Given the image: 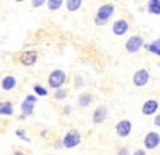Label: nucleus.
I'll use <instances>...</instances> for the list:
<instances>
[{"label": "nucleus", "instance_id": "nucleus-24", "mask_svg": "<svg viewBox=\"0 0 160 155\" xmlns=\"http://www.w3.org/2000/svg\"><path fill=\"white\" fill-rule=\"evenodd\" d=\"M117 155H130V153H128V149L123 147V149H120V150L117 152Z\"/></svg>", "mask_w": 160, "mask_h": 155}, {"label": "nucleus", "instance_id": "nucleus-27", "mask_svg": "<svg viewBox=\"0 0 160 155\" xmlns=\"http://www.w3.org/2000/svg\"><path fill=\"white\" fill-rule=\"evenodd\" d=\"M149 5H160V0H149Z\"/></svg>", "mask_w": 160, "mask_h": 155}, {"label": "nucleus", "instance_id": "nucleus-22", "mask_svg": "<svg viewBox=\"0 0 160 155\" xmlns=\"http://www.w3.org/2000/svg\"><path fill=\"white\" fill-rule=\"evenodd\" d=\"M149 13H152V15H160V5H149Z\"/></svg>", "mask_w": 160, "mask_h": 155}, {"label": "nucleus", "instance_id": "nucleus-3", "mask_svg": "<svg viewBox=\"0 0 160 155\" xmlns=\"http://www.w3.org/2000/svg\"><path fill=\"white\" fill-rule=\"evenodd\" d=\"M80 141H82L80 133L77 130H69L62 138V146L68 147V149H74V147H77L80 144Z\"/></svg>", "mask_w": 160, "mask_h": 155}, {"label": "nucleus", "instance_id": "nucleus-30", "mask_svg": "<svg viewBox=\"0 0 160 155\" xmlns=\"http://www.w3.org/2000/svg\"><path fill=\"white\" fill-rule=\"evenodd\" d=\"M15 155H26V153H22V152H19V150H16V152H15Z\"/></svg>", "mask_w": 160, "mask_h": 155}, {"label": "nucleus", "instance_id": "nucleus-29", "mask_svg": "<svg viewBox=\"0 0 160 155\" xmlns=\"http://www.w3.org/2000/svg\"><path fill=\"white\" fill-rule=\"evenodd\" d=\"M152 43H154L155 46H158V48H160V38H158V40H155V42H152Z\"/></svg>", "mask_w": 160, "mask_h": 155}, {"label": "nucleus", "instance_id": "nucleus-10", "mask_svg": "<svg viewBox=\"0 0 160 155\" xmlns=\"http://www.w3.org/2000/svg\"><path fill=\"white\" fill-rule=\"evenodd\" d=\"M128 29H130V26H128V22L125 19H117L112 24V32H114V35H118V37L125 35L128 32Z\"/></svg>", "mask_w": 160, "mask_h": 155}, {"label": "nucleus", "instance_id": "nucleus-25", "mask_svg": "<svg viewBox=\"0 0 160 155\" xmlns=\"http://www.w3.org/2000/svg\"><path fill=\"white\" fill-rule=\"evenodd\" d=\"M154 125L155 126H160V114H157V117L154 119Z\"/></svg>", "mask_w": 160, "mask_h": 155}, {"label": "nucleus", "instance_id": "nucleus-31", "mask_svg": "<svg viewBox=\"0 0 160 155\" xmlns=\"http://www.w3.org/2000/svg\"><path fill=\"white\" fill-rule=\"evenodd\" d=\"M15 2H18V3H21V2H24V0H15Z\"/></svg>", "mask_w": 160, "mask_h": 155}, {"label": "nucleus", "instance_id": "nucleus-14", "mask_svg": "<svg viewBox=\"0 0 160 155\" xmlns=\"http://www.w3.org/2000/svg\"><path fill=\"white\" fill-rule=\"evenodd\" d=\"M0 115H13V104L10 101H0Z\"/></svg>", "mask_w": 160, "mask_h": 155}, {"label": "nucleus", "instance_id": "nucleus-9", "mask_svg": "<svg viewBox=\"0 0 160 155\" xmlns=\"http://www.w3.org/2000/svg\"><path fill=\"white\" fill-rule=\"evenodd\" d=\"M115 131H117L118 138H127L131 133V122L130 120H120L115 125Z\"/></svg>", "mask_w": 160, "mask_h": 155}, {"label": "nucleus", "instance_id": "nucleus-4", "mask_svg": "<svg viewBox=\"0 0 160 155\" xmlns=\"http://www.w3.org/2000/svg\"><path fill=\"white\" fill-rule=\"evenodd\" d=\"M142 45H144V38L141 35H131L125 43V50L128 53H138L142 48Z\"/></svg>", "mask_w": 160, "mask_h": 155}, {"label": "nucleus", "instance_id": "nucleus-8", "mask_svg": "<svg viewBox=\"0 0 160 155\" xmlns=\"http://www.w3.org/2000/svg\"><path fill=\"white\" fill-rule=\"evenodd\" d=\"M158 144H160V134H158V133L149 131L148 134L144 136V147H146V149L152 150V149H155Z\"/></svg>", "mask_w": 160, "mask_h": 155}, {"label": "nucleus", "instance_id": "nucleus-23", "mask_svg": "<svg viewBox=\"0 0 160 155\" xmlns=\"http://www.w3.org/2000/svg\"><path fill=\"white\" fill-rule=\"evenodd\" d=\"M47 3V0H32V7L34 8H40L42 5H45Z\"/></svg>", "mask_w": 160, "mask_h": 155}, {"label": "nucleus", "instance_id": "nucleus-17", "mask_svg": "<svg viewBox=\"0 0 160 155\" xmlns=\"http://www.w3.org/2000/svg\"><path fill=\"white\" fill-rule=\"evenodd\" d=\"M62 3H64V0H47L48 10H51V11H56V10H59V8L62 7Z\"/></svg>", "mask_w": 160, "mask_h": 155}, {"label": "nucleus", "instance_id": "nucleus-6", "mask_svg": "<svg viewBox=\"0 0 160 155\" xmlns=\"http://www.w3.org/2000/svg\"><path fill=\"white\" fill-rule=\"evenodd\" d=\"M37 102V96H34V94H29V96H26V99H24V102L21 104V119H24V117H28V115H32V112H34V104Z\"/></svg>", "mask_w": 160, "mask_h": 155}, {"label": "nucleus", "instance_id": "nucleus-5", "mask_svg": "<svg viewBox=\"0 0 160 155\" xmlns=\"http://www.w3.org/2000/svg\"><path fill=\"white\" fill-rule=\"evenodd\" d=\"M37 59H38V53L35 50H26V51H22V53L19 55V62L22 64V66H26V67L34 66V64L37 62Z\"/></svg>", "mask_w": 160, "mask_h": 155}, {"label": "nucleus", "instance_id": "nucleus-7", "mask_svg": "<svg viewBox=\"0 0 160 155\" xmlns=\"http://www.w3.org/2000/svg\"><path fill=\"white\" fill-rule=\"evenodd\" d=\"M149 82V72L148 69H139L136 70L135 74H133V83H135V86L141 88V86H146Z\"/></svg>", "mask_w": 160, "mask_h": 155}, {"label": "nucleus", "instance_id": "nucleus-18", "mask_svg": "<svg viewBox=\"0 0 160 155\" xmlns=\"http://www.w3.org/2000/svg\"><path fill=\"white\" fill-rule=\"evenodd\" d=\"M68 94H69V91H68L66 88H58V90H55V94H53V98L58 99V101H61V99L68 98Z\"/></svg>", "mask_w": 160, "mask_h": 155}, {"label": "nucleus", "instance_id": "nucleus-16", "mask_svg": "<svg viewBox=\"0 0 160 155\" xmlns=\"http://www.w3.org/2000/svg\"><path fill=\"white\" fill-rule=\"evenodd\" d=\"M82 3L83 0H66V8H68V11H77L80 10Z\"/></svg>", "mask_w": 160, "mask_h": 155}, {"label": "nucleus", "instance_id": "nucleus-21", "mask_svg": "<svg viewBox=\"0 0 160 155\" xmlns=\"http://www.w3.org/2000/svg\"><path fill=\"white\" fill-rule=\"evenodd\" d=\"M16 136H18V138H21L22 141H28V143H29V138L26 136V131H24V130H21V128H19V130H16Z\"/></svg>", "mask_w": 160, "mask_h": 155}, {"label": "nucleus", "instance_id": "nucleus-13", "mask_svg": "<svg viewBox=\"0 0 160 155\" xmlns=\"http://www.w3.org/2000/svg\"><path fill=\"white\" fill-rule=\"evenodd\" d=\"M0 86H2L3 91H11V90L16 88V79L13 75H7L2 79V82H0Z\"/></svg>", "mask_w": 160, "mask_h": 155}, {"label": "nucleus", "instance_id": "nucleus-20", "mask_svg": "<svg viewBox=\"0 0 160 155\" xmlns=\"http://www.w3.org/2000/svg\"><path fill=\"white\" fill-rule=\"evenodd\" d=\"M146 50H148V51H151V53H154V55H157V56H160V48H158V46H155L154 43L146 45Z\"/></svg>", "mask_w": 160, "mask_h": 155}, {"label": "nucleus", "instance_id": "nucleus-19", "mask_svg": "<svg viewBox=\"0 0 160 155\" xmlns=\"http://www.w3.org/2000/svg\"><path fill=\"white\" fill-rule=\"evenodd\" d=\"M34 91H35V94H38V96H47V94H48L47 88L42 86V85H34Z\"/></svg>", "mask_w": 160, "mask_h": 155}, {"label": "nucleus", "instance_id": "nucleus-12", "mask_svg": "<svg viewBox=\"0 0 160 155\" xmlns=\"http://www.w3.org/2000/svg\"><path fill=\"white\" fill-rule=\"evenodd\" d=\"M106 119H108V107L106 106H99L95 109V112H93V122H95L96 125L102 123Z\"/></svg>", "mask_w": 160, "mask_h": 155}, {"label": "nucleus", "instance_id": "nucleus-1", "mask_svg": "<svg viewBox=\"0 0 160 155\" xmlns=\"http://www.w3.org/2000/svg\"><path fill=\"white\" fill-rule=\"evenodd\" d=\"M114 11H115V7L112 3H106V5H101L96 11V16H95V22L96 26H102L106 24L114 15Z\"/></svg>", "mask_w": 160, "mask_h": 155}, {"label": "nucleus", "instance_id": "nucleus-28", "mask_svg": "<svg viewBox=\"0 0 160 155\" xmlns=\"http://www.w3.org/2000/svg\"><path fill=\"white\" fill-rule=\"evenodd\" d=\"M62 114H71V106H68V107H64Z\"/></svg>", "mask_w": 160, "mask_h": 155}, {"label": "nucleus", "instance_id": "nucleus-11", "mask_svg": "<svg viewBox=\"0 0 160 155\" xmlns=\"http://www.w3.org/2000/svg\"><path fill=\"white\" fill-rule=\"evenodd\" d=\"M157 109H158V101L157 99H148L142 104V114L144 115H154L155 112H157Z\"/></svg>", "mask_w": 160, "mask_h": 155}, {"label": "nucleus", "instance_id": "nucleus-15", "mask_svg": "<svg viewBox=\"0 0 160 155\" xmlns=\"http://www.w3.org/2000/svg\"><path fill=\"white\" fill-rule=\"evenodd\" d=\"M93 102V94L91 93H82L78 96V106L80 107H88Z\"/></svg>", "mask_w": 160, "mask_h": 155}, {"label": "nucleus", "instance_id": "nucleus-2", "mask_svg": "<svg viewBox=\"0 0 160 155\" xmlns=\"http://www.w3.org/2000/svg\"><path fill=\"white\" fill-rule=\"evenodd\" d=\"M68 80V75H66L64 70L61 69H55L53 72H50L48 75V86H51L53 90H58V88H62V85Z\"/></svg>", "mask_w": 160, "mask_h": 155}, {"label": "nucleus", "instance_id": "nucleus-26", "mask_svg": "<svg viewBox=\"0 0 160 155\" xmlns=\"http://www.w3.org/2000/svg\"><path fill=\"white\" fill-rule=\"evenodd\" d=\"M133 155H146V152H144L142 149H138V150L133 152Z\"/></svg>", "mask_w": 160, "mask_h": 155}]
</instances>
